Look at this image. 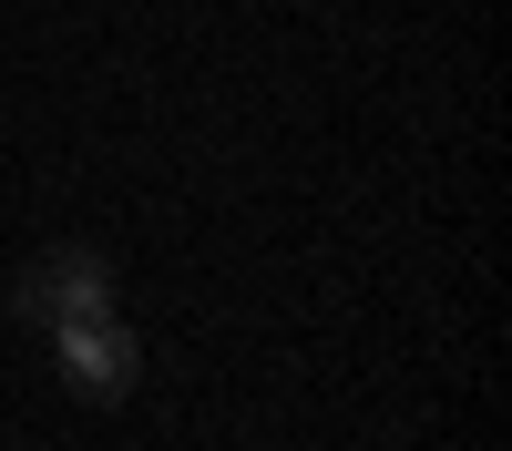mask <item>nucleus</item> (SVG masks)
<instances>
[{
	"mask_svg": "<svg viewBox=\"0 0 512 451\" xmlns=\"http://www.w3.org/2000/svg\"><path fill=\"white\" fill-rule=\"evenodd\" d=\"M11 308L31 328H62V318H113V267H103V246H41V257L11 277Z\"/></svg>",
	"mask_w": 512,
	"mask_h": 451,
	"instance_id": "nucleus-1",
	"label": "nucleus"
},
{
	"mask_svg": "<svg viewBox=\"0 0 512 451\" xmlns=\"http://www.w3.org/2000/svg\"><path fill=\"white\" fill-rule=\"evenodd\" d=\"M52 369H62L82 400H123V390L144 380V349H134L123 318H62L52 328Z\"/></svg>",
	"mask_w": 512,
	"mask_h": 451,
	"instance_id": "nucleus-2",
	"label": "nucleus"
}]
</instances>
